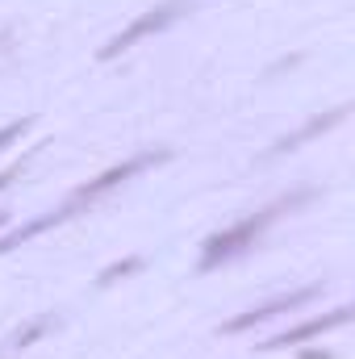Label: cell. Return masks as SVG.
Returning <instances> with one entry per match:
<instances>
[{
	"mask_svg": "<svg viewBox=\"0 0 355 359\" xmlns=\"http://www.w3.org/2000/svg\"><path fill=\"white\" fill-rule=\"evenodd\" d=\"M0 226H4V213H0Z\"/></svg>",
	"mask_w": 355,
	"mask_h": 359,
	"instance_id": "cell-12",
	"label": "cell"
},
{
	"mask_svg": "<svg viewBox=\"0 0 355 359\" xmlns=\"http://www.w3.org/2000/svg\"><path fill=\"white\" fill-rule=\"evenodd\" d=\"M318 297V284H309V288H297V292H280V297H272L264 305H255V309H247V313H239V318H230L222 330L226 334H243V330H251V326H260V322H272L276 313H293V309H301L305 301H314Z\"/></svg>",
	"mask_w": 355,
	"mask_h": 359,
	"instance_id": "cell-4",
	"label": "cell"
},
{
	"mask_svg": "<svg viewBox=\"0 0 355 359\" xmlns=\"http://www.w3.org/2000/svg\"><path fill=\"white\" fill-rule=\"evenodd\" d=\"M305 201H309V192H293V196H284V201L267 205V209H260V213H251V217L234 222L230 230H222V234L205 238V251H201V271L222 268L226 259H234V255H243L247 247H255V238L264 234L267 226L284 213V209H297V205H305Z\"/></svg>",
	"mask_w": 355,
	"mask_h": 359,
	"instance_id": "cell-1",
	"label": "cell"
},
{
	"mask_svg": "<svg viewBox=\"0 0 355 359\" xmlns=\"http://www.w3.org/2000/svg\"><path fill=\"white\" fill-rule=\"evenodd\" d=\"M51 322H55V318H38V322H29L25 330H17V339H13V347H17V351H21V347H29V343H34L38 334H46V330H51Z\"/></svg>",
	"mask_w": 355,
	"mask_h": 359,
	"instance_id": "cell-9",
	"label": "cell"
},
{
	"mask_svg": "<svg viewBox=\"0 0 355 359\" xmlns=\"http://www.w3.org/2000/svg\"><path fill=\"white\" fill-rule=\"evenodd\" d=\"M168 159H172V151H142V155H134V159H126V163H117V168L100 172V176H96V180H88V184H80V188L72 192L67 209H72V213H80L84 205H92V201H100L105 192L121 188L126 180H134L138 172H147V168H155V163H168Z\"/></svg>",
	"mask_w": 355,
	"mask_h": 359,
	"instance_id": "cell-3",
	"label": "cell"
},
{
	"mask_svg": "<svg viewBox=\"0 0 355 359\" xmlns=\"http://www.w3.org/2000/svg\"><path fill=\"white\" fill-rule=\"evenodd\" d=\"M347 318H351V309H347V305H339V309H330L326 318H309V322H301V326H293V330H284V334H272L260 351H280V347L309 343V339H318V334H326V330H339V326H347Z\"/></svg>",
	"mask_w": 355,
	"mask_h": 359,
	"instance_id": "cell-5",
	"label": "cell"
},
{
	"mask_svg": "<svg viewBox=\"0 0 355 359\" xmlns=\"http://www.w3.org/2000/svg\"><path fill=\"white\" fill-rule=\"evenodd\" d=\"M192 8V0H163V4H155L151 13H142L138 21H130L121 34H113L105 46H100V59H117V55H126L134 42H142V38H151V34H163L172 21H180L184 13Z\"/></svg>",
	"mask_w": 355,
	"mask_h": 359,
	"instance_id": "cell-2",
	"label": "cell"
},
{
	"mask_svg": "<svg viewBox=\"0 0 355 359\" xmlns=\"http://www.w3.org/2000/svg\"><path fill=\"white\" fill-rule=\"evenodd\" d=\"M343 117H347V104H343V109H330L326 117H309V121H305L301 130H293V134H284V138H280V142H276V147H272L267 155H284V151H297L301 142H309V138H318V134H326V130H330V126H339Z\"/></svg>",
	"mask_w": 355,
	"mask_h": 359,
	"instance_id": "cell-6",
	"label": "cell"
},
{
	"mask_svg": "<svg viewBox=\"0 0 355 359\" xmlns=\"http://www.w3.org/2000/svg\"><path fill=\"white\" fill-rule=\"evenodd\" d=\"M138 268H142V259H138V255H130V259H121V264H109V268L100 271L96 280H100V284H117L121 276H134Z\"/></svg>",
	"mask_w": 355,
	"mask_h": 359,
	"instance_id": "cell-8",
	"label": "cell"
},
{
	"mask_svg": "<svg viewBox=\"0 0 355 359\" xmlns=\"http://www.w3.org/2000/svg\"><path fill=\"white\" fill-rule=\"evenodd\" d=\"M72 217V209L63 205V209H55V213H42L38 222H29V226H21V230H13V234H4L0 238V255H8V251H17V247H25L29 238H38L42 230H51V226H63Z\"/></svg>",
	"mask_w": 355,
	"mask_h": 359,
	"instance_id": "cell-7",
	"label": "cell"
},
{
	"mask_svg": "<svg viewBox=\"0 0 355 359\" xmlns=\"http://www.w3.org/2000/svg\"><path fill=\"white\" fill-rule=\"evenodd\" d=\"M29 159H34V151H29V155H21V159H17L13 168H4V172H0V188H8V180H17V176H21V168H25Z\"/></svg>",
	"mask_w": 355,
	"mask_h": 359,
	"instance_id": "cell-11",
	"label": "cell"
},
{
	"mask_svg": "<svg viewBox=\"0 0 355 359\" xmlns=\"http://www.w3.org/2000/svg\"><path fill=\"white\" fill-rule=\"evenodd\" d=\"M29 130V117H21V121H8V126H0V151L8 147V142H17L21 134Z\"/></svg>",
	"mask_w": 355,
	"mask_h": 359,
	"instance_id": "cell-10",
	"label": "cell"
}]
</instances>
